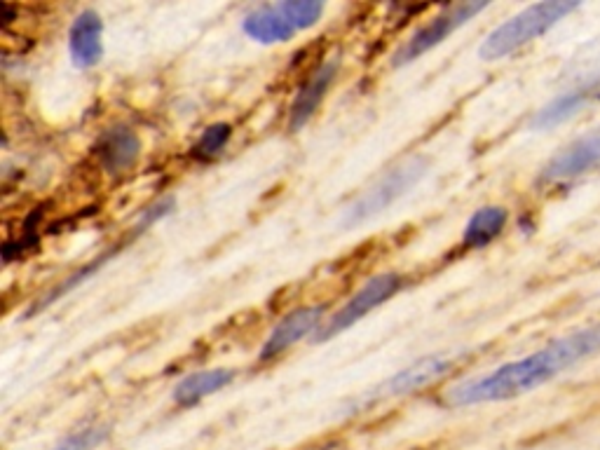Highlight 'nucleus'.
<instances>
[{
  "label": "nucleus",
  "instance_id": "4468645a",
  "mask_svg": "<svg viewBox=\"0 0 600 450\" xmlns=\"http://www.w3.org/2000/svg\"><path fill=\"white\" fill-rule=\"evenodd\" d=\"M235 380V371L230 368H209V371H195L186 375L179 385L174 387V401L179 406H195L202 399L211 397L225 385Z\"/></svg>",
  "mask_w": 600,
  "mask_h": 450
},
{
  "label": "nucleus",
  "instance_id": "f03ea898",
  "mask_svg": "<svg viewBox=\"0 0 600 450\" xmlns=\"http://www.w3.org/2000/svg\"><path fill=\"white\" fill-rule=\"evenodd\" d=\"M579 5L577 0H542V3L530 5L514 15L507 22L497 26L490 36L483 40L479 47V57L483 61L504 59L516 50H521L523 45L533 43L535 38H540L549 29H554L558 22H563L565 17L572 15Z\"/></svg>",
  "mask_w": 600,
  "mask_h": 450
},
{
  "label": "nucleus",
  "instance_id": "9d476101",
  "mask_svg": "<svg viewBox=\"0 0 600 450\" xmlns=\"http://www.w3.org/2000/svg\"><path fill=\"white\" fill-rule=\"evenodd\" d=\"M68 52L73 66L92 68L104 57V22L99 12L85 10L73 19L68 31Z\"/></svg>",
  "mask_w": 600,
  "mask_h": 450
},
{
  "label": "nucleus",
  "instance_id": "a211bd4d",
  "mask_svg": "<svg viewBox=\"0 0 600 450\" xmlns=\"http://www.w3.org/2000/svg\"><path fill=\"white\" fill-rule=\"evenodd\" d=\"M106 436H108V427H99V425L87 427L71 436H66V439L57 443L52 450H94L106 441Z\"/></svg>",
  "mask_w": 600,
  "mask_h": 450
},
{
  "label": "nucleus",
  "instance_id": "0eeeda50",
  "mask_svg": "<svg viewBox=\"0 0 600 450\" xmlns=\"http://www.w3.org/2000/svg\"><path fill=\"white\" fill-rule=\"evenodd\" d=\"M596 167H600V127L558 150L554 158L542 167L537 183L540 186H558V183L575 181L579 176L593 172Z\"/></svg>",
  "mask_w": 600,
  "mask_h": 450
},
{
  "label": "nucleus",
  "instance_id": "f3484780",
  "mask_svg": "<svg viewBox=\"0 0 600 450\" xmlns=\"http://www.w3.org/2000/svg\"><path fill=\"white\" fill-rule=\"evenodd\" d=\"M230 136H233V127L225 125V122H216V125L204 129L200 139H197L195 148H193V155H195V158H200V160L216 158V155L221 153L225 146H228Z\"/></svg>",
  "mask_w": 600,
  "mask_h": 450
},
{
  "label": "nucleus",
  "instance_id": "f257e3e1",
  "mask_svg": "<svg viewBox=\"0 0 600 450\" xmlns=\"http://www.w3.org/2000/svg\"><path fill=\"white\" fill-rule=\"evenodd\" d=\"M600 352V324L589 329L575 331L549 343L528 357L509 361L495 371L483 373L479 378L465 380L448 392V404L453 406H479L497 404L523 397V394L537 390L556 375L568 371L579 361L593 357Z\"/></svg>",
  "mask_w": 600,
  "mask_h": 450
},
{
  "label": "nucleus",
  "instance_id": "7ed1b4c3",
  "mask_svg": "<svg viewBox=\"0 0 600 450\" xmlns=\"http://www.w3.org/2000/svg\"><path fill=\"white\" fill-rule=\"evenodd\" d=\"M429 162L420 155H413V158H406L399 165H394L392 169L380 176L378 181L371 183L364 193H361L357 200L350 202L340 216L345 228H359L375 218L378 214H383L385 209H390L394 202H399L408 190H413L418 186L422 176L427 174Z\"/></svg>",
  "mask_w": 600,
  "mask_h": 450
},
{
  "label": "nucleus",
  "instance_id": "dca6fc26",
  "mask_svg": "<svg viewBox=\"0 0 600 450\" xmlns=\"http://www.w3.org/2000/svg\"><path fill=\"white\" fill-rule=\"evenodd\" d=\"M277 8L289 19L293 29L308 31L324 17L326 5L319 3V0H284V3H277Z\"/></svg>",
  "mask_w": 600,
  "mask_h": 450
},
{
  "label": "nucleus",
  "instance_id": "f8f14e48",
  "mask_svg": "<svg viewBox=\"0 0 600 450\" xmlns=\"http://www.w3.org/2000/svg\"><path fill=\"white\" fill-rule=\"evenodd\" d=\"M97 155L106 172L122 174L136 165L141 155V141L134 129L129 127H113L101 136Z\"/></svg>",
  "mask_w": 600,
  "mask_h": 450
},
{
  "label": "nucleus",
  "instance_id": "39448f33",
  "mask_svg": "<svg viewBox=\"0 0 600 450\" xmlns=\"http://www.w3.org/2000/svg\"><path fill=\"white\" fill-rule=\"evenodd\" d=\"M486 8H488L486 0H469V3H458L453 5V8L443 10L439 17H434L432 22L415 31L413 36L408 38L397 52H394L392 66L401 68L413 64L415 59H420L422 54H427L429 50H434L436 45H441L443 40L453 36L460 26L472 22V19Z\"/></svg>",
  "mask_w": 600,
  "mask_h": 450
},
{
  "label": "nucleus",
  "instance_id": "2eb2a0df",
  "mask_svg": "<svg viewBox=\"0 0 600 450\" xmlns=\"http://www.w3.org/2000/svg\"><path fill=\"white\" fill-rule=\"evenodd\" d=\"M504 225H507V211L502 207H481L469 218L462 242H465V247L469 249L488 247L495 237L502 235Z\"/></svg>",
  "mask_w": 600,
  "mask_h": 450
},
{
  "label": "nucleus",
  "instance_id": "20e7f679",
  "mask_svg": "<svg viewBox=\"0 0 600 450\" xmlns=\"http://www.w3.org/2000/svg\"><path fill=\"white\" fill-rule=\"evenodd\" d=\"M404 286V279L397 272H383V275H375L347 300L336 315L326 319L315 333V343H326V340L336 338L338 333L352 329L354 324L361 322L368 312H373L380 305H385L392 296H397Z\"/></svg>",
  "mask_w": 600,
  "mask_h": 450
},
{
  "label": "nucleus",
  "instance_id": "423d86ee",
  "mask_svg": "<svg viewBox=\"0 0 600 450\" xmlns=\"http://www.w3.org/2000/svg\"><path fill=\"white\" fill-rule=\"evenodd\" d=\"M450 368H453V357H448V354H427V357L418 359L415 364L406 366L404 371L394 373L392 378H387L385 383H380L375 390L361 394L359 401L354 399L352 411L380 404V401H387L394 397H406V394L411 392H418L422 387L432 385L439 378H443Z\"/></svg>",
  "mask_w": 600,
  "mask_h": 450
},
{
  "label": "nucleus",
  "instance_id": "9b49d317",
  "mask_svg": "<svg viewBox=\"0 0 600 450\" xmlns=\"http://www.w3.org/2000/svg\"><path fill=\"white\" fill-rule=\"evenodd\" d=\"M338 75V61H326L317 68L315 73L310 75L308 80H305L303 87H300L296 99H293L291 111H289V129L291 132H298V129H303L308 122L312 120V115L317 113L319 104H322L326 92H329V87L333 85V80H336Z\"/></svg>",
  "mask_w": 600,
  "mask_h": 450
},
{
  "label": "nucleus",
  "instance_id": "ddd939ff",
  "mask_svg": "<svg viewBox=\"0 0 600 450\" xmlns=\"http://www.w3.org/2000/svg\"><path fill=\"white\" fill-rule=\"evenodd\" d=\"M242 31L254 40V43L263 45H277L289 43L296 29L289 24L277 5H263V8L251 10L242 22Z\"/></svg>",
  "mask_w": 600,
  "mask_h": 450
},
{
  "label": "nucleus",
  "instance_id": "6e6552de",
  "mask_svg": "<svg viewBox=\"0 0 600 450\" xmlns=\"http://www.w3.org/2000/svg\"><path fill=\"white\" fill-rule=\"evenodd\" d=\"M598 101H600V73L593 75V78L586 80V83H579L577 87H572V90L558 94L556 99H551L547 106L535 113L530 127L537 129V132H547V129H554L558 125H563V122L572 120L575 115L582 113L584 108L598 104Z\"/></svg>",
  "mask_w": 600,
  "mask_h": 450
},
{
  "label": "nucleus",
  "instance_id": "1a4fd4ad",
  "mask_svg": "<svg viewBox=\"0 0 600 450\" xmlns=\"http://www.w3.org/2000/svg\"><path fill=\"white\" fill-rule=\"evenodd\" d=\"M326 322L324 319V308L322 305H312V308H300L293 310L291 315H286L275 329L270 331L268 340L261 347V361H270L284 354L289 347L300 343L303 338L312 336L319 331V326Z\"/></svg>",
  "mask_w": 600,
  "mask_h": 450
}]
</instances>
